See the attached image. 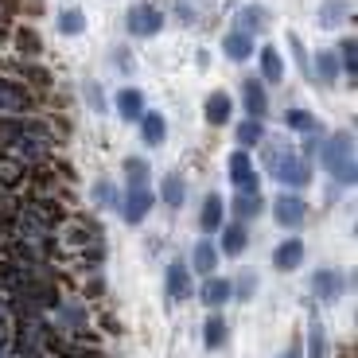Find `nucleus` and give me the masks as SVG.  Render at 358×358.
<instances>
[{
	"label": "nucleus",
	"mask_w": 358,
	"mask_h": 358,
	"mask_svg": "<svg viewBox=\"0 0 358 358\" xmlns=\"http://www.w3.org/2000/svg\"><path fill=\"white\" fill-rule=\"evenodd\" d=\"M335 59H339V71L343 74H355L358 71V59H355V39H343L339 51H335Z\"/></svg>",
	"instance_id": "f704fd0d"
},
{
	"label": "nucleus",
	"mask_w": 358,
	"mask_h": 358,
	"mask_svg": "<svg viewBox=\"0 0 358 358\" xmlns=\"http://www.w3.org/2000/svg\"><path fill=\"white\" fill-rule=\"evenodd\" d=\"M36 101H39V94H31L24 82L0 74V117H24L36 109Z\"/></svg>",
	"instance_id": "7ed1b4c3"
},
{
	"label": "nucleus",
	"mask_w": 358,
	"mask_h": 358,
	"mask_svg": "<svg viewBox=\"0 0 358 358\" xmlns=\"http://www.w3.org/2000/svg\"><path fill=\"white\" fill-rule=\"evenodd\" d=\"M355 16V0H323L320 4V24L323 27H339L343 20Z\"/></svg>",
	"instance_id": "dca6fc26"
},
{
	"label": "nucleus",
	"mask_w": 358,
	"mask_h": 358,
	"mask_svg": "<svg viewBox=\"0 0 358 358\" xmlns=\"http://www.w3.org/2000/svg\"><path fill=\"white\" fill-rule=\"evenodd\" d=\"M0 36H4V20H0Z\"/></svg>",
	"instance_id": "ea45409f"
},
{
	"label": "nucleus",
	"mask_w": 358,
	"mask_h": 358,
	"mask_svg": "<svg viewBox=\"0 0 358 358\" xmlns=\"http://www.w3.org/2000/svg\"><path fill=\"white\" fill-rule=\"evenodd\" d=\"M113 101H117V113L125 117V121H141V117H144V94H141V90L125 86Z\"/></svg>",
	"instance_id": "f3484780"
},
{
	"label": "nucleus",
	"mask_w": 358,
	"mask_h": 358,
	"mask_svg": "<svg viewBox=\"0 0 358 358\" xmlns=\"http://www.w3.org/2000/svg\"><path fill=\"white\" fill-rule=\"evenodd\" d=\"M234 136H238V144H242V148H257V144L265 141V125L250 117V121H242V125H238V133H234Z\"/></svg>",
	"instance_id": "c756f323"
},
{
	"label": "nucleus",
	"mask_w": 358,
	"mask_h": 358,
	"mask_svg": "<svg viewBox=\"0 0 358 358\" xmlns=\"http://www.w3.org/2000/svg\"><path fill=\"white\" fill-rule=\"evenodd\" d=\"M125 179H129V187H148V164H144L141 156H129L125 160Z\"/></svg>",
	"instance_id": "473e14b6"
},
{
	"label": "nucleus",
	"mask_w": 358,
	"mask_h": 358,
	"mask_svg": "<svg viewBox=\"0 0 358 358\" xmlns=\"http://www.w3.org/2000/svg\"><path fill=\"white\" fill-rule=\"evenodd\" d=\"M230 113H234V101H230V94H226V90H215V94L203 101L206 125H226V121H230Z\"/></svg>",
	"instance_id": "f8f14e48"
},
{
	"label": "nucleus",
	"mask_w": 358,
	"mask_h": 358,
	"mask_svg": "<svg viewBox=\"0 0 358 358\" xmlns=\"http://www.w3.org/2000/svg\"><path fill=\"white\" fill-rule=\"evenodd\" d=\"M171 12H176L179 24H195V8H191V0H176V4H171Z\"/></svg>",
	"instance_id": "e433bc0d"
},
{
	"label": "nucleus",
	"mask_w": 358,
	"mask_h": 358,
	"mask_svg": "<svg viewBox=\"0 0 358 358\" xmlns=\"http://www.w3.org/2000/svg\"><path fill=\"white\" fill-rule=\"evenodd\" d=\"M160 199L168 206H183V203H187V183H183V176L168 171V176L160 179Z\"/></svg>",
	"instance_id": "4be33fe9"
},
{
	"label": "nucleus",
	"mask_w": 358,
	"mask_h": 358,
	"mask_svg": "<svg viewBox=\"0 0 358 358\" xmlns=\"http://www.w3.org/2000/svg\"><path fill=\"white\" fill-rule=\"evenodd\" d=\"M12 43H16V51L27 55V59H36V55L43 51V43H39V36L31 27H12Z\"/></svg>",
	"instance_id": "cd10ccee"
},
{
	"label": "nucleus",
	"mask_w": 358,
	"mask_h": 358,
	"mask_svg": "<svg viewBox=\"0 0 358 358\" xmlns=\"http://www.w3.org/2000/svg\"><path fill=\"white\" fill-rule=\"evenodd\" d=\"M82 94H86V106L94 109V113H101V109H106V94H101L98 82H86V86H82Z\"/></svg>",
	"instance_id": "c9c22d12"
},
{
	"label": "nucleus",
	"mask_w": 358,
	"mask_h": 358,
	"mask_svg": "<svg viewBox=\"0 0 358 358\" xmlns=\"http://www.w3.org/2000/svg\"><path fill=\"white\" fill-rule=\"evenodd\" d=\"M257 63H261V78H265L268 86H277V82L285 78V63H280V55H277V47H261V55H257Z\"/></svg>",
	"instance_id": "412c9836"
},
{
	"label": "nucleus",
	"mask_w": 358,
	"mask_h": 358,
	"mask_svg": "<svg viewBox=\"0 0 358 358\" xmlns=\"http://www.w3.org/2000/svg\"><path fill=\"white\" fill-rule=\"evenodd\" d=\"M261 156H265V171L277 183H285V187L304 191L312 183V164H308V156H300L288 141H261Z\"/></svg>",
	"instance_id": "f257e3e1"
},
{
	"label": "nucleus",
	"mask_w": 358,
	"mask_h": 358,
	"mask_svg": "<svg viewBox=\"0 0 358 358\" xmlns=\"http://www.w3.org/2000/svg\"><path fill=\"white\" fill-rule=\"evenodd\" d=\"M226 320L222 315H210V320H206V327H203V339H206V350H215V347H222L226 343Z\"/></svg>",
	"instance_id": "2f4dec72"
},
{
	"label": "nucleus",
	"mask_w": 358,
	"mask_h": 358,
	"mask_svg": "<svg viewBox=\"0 0 358 358\" xmlns=\"http://www.w3.org/2000/svg\"><path fill=\"white\" fill-rule=\"evenodd\" d=\"M226 171H230V183L238 191H257V176H253V160L242 152V148H234L230 160H226Z\"/></svg>",
	"instance_id": "423d86ee"
},
{
	"label": "nucleus",
	"mask_w": 358,
	"mask_h": 358,
	"mask_svg": "<svg viewBox=\"0 0 358 358\" xmlns=\"http://www.w3.org/2000/svg\"><path fill=\"white\" fill-rule=\"evenodd\" d=\"M253 51H257V47H253V36H245V31H230V36L222 39V55L230 63H245Z\"/></svg>",
	"instance_id": "2eb2a0df"
},
{
	"label": "nucleus",
	"mask_w": 358,
	"mask_h": 358,
	"mask_svg": "<svg viewBox=\"0 0 358 358\" xmlns=\"http://www.w3.org/2000/svg\"><path fill=\"white\" fill-rule=\"evenodd\" d=\"M0 66H4V59H0Z\"/></svg>",
	"instance_id": "a19ab883"
},
{
	"label": "nucleus",
	"mask_w": 358,
	"mask_h": 358,
	"mask_svg": "<svg viewBox=\"0 0 358 358\" xmlns=\"http://www.w3.org/2000/svg\"><path fill=\"white\" fill-rule=\"evenodd\" d=\"M94 203L98 206H121V195H117V187L109 179H98V183H94Z\"/></svg>",
	"instance_id": "72a5a7b5"
},
{
	"label": "nucleus",
	"mask_w": 358,
	"mask_h": 358,
	"mask_svg": "<svg viewBox=\"0 0 358 358\" xmlns=\"http://www.w3.org/2000/svg\"><path fill=\"white\" fill-rule=\"evenodd\" d=\"M136 125H141V141L148 144V148H160L164 136H168V121H164V113H156V109H144V117Z\"/></svg>",
	"instance_id": "9b49d317"
},
{
	"label": "nucleus",
	"mask_w": 358,
	"mask_h": 358,
	"mask_svg": "<svg viewBox=\"0 0 358 358\" xmlns=\"http://www.w3.org/2000/svg\"><path fill=\"white\" fill-rule=\"evenodd\" d=\"M218 261H222V253L206 242V238H203V242H195V250H191V268H195V273H203V277H215Z\"/></svg>",
	"instance_id": "4468645a"
},
{
	"label": "nucleus",
	"mask_w": 358,
	"mask_h": 358,
	"mask_svg": "<svg viewBox=\"0 0 358 358\" xmlns=\"http://www.w3.org/2000/svg\"><path fill=\"white\" fill-rule=\"evenodd\" d=\"M250 245V230H245V222H234V226H222V250L226 257H238V253Z\"/></svg>",
	"instance_id": "a211bd4d"
},
{
	"label": "nucleus",
	"mask_w": 358,
	"mask_h": 358,
	"mask_svg": "<svg viewBox=\"0 0 358 358\" xmlns=\"http://www.w3.org/2000/svg\"><path fill=\"white\" fill-rule=\"evenodd\" d=\"M129 36L136 39H148V36H160V27H164V12L152 8V4H136V8H129Z\"/></svg>",
	"instance_id": "20e7f679"
},
{
	"label": "nucleus",
	"mask_w": 358,
	"mask_h": 358,
	"mask_svg": "<svg viewBox=\"0 0 358 358\" xmlns=\"http://www.w3.org/2000/svg\"><path fill=\"white\" fill-rule=\"evenodd\" d=\"M199 296H203V304L206 308H222L226 300H230V280L222 277H206L203 288H199Z\"/></svg>",
	"instance_id": "aec40b11"
},
{
	"label": "nucleus",
	"mask_w": 358,
	"mask_h": 358,
	"mask_svg": "<svg viewBox=\"0 0 358 358\" xmlns=\"http://www.w3.org/2000/svg\"><path fill=\"white\" fill-rule=\"evenodd\" d=\"M285 358H304V347H300V343H292V347H288V355Z\"/></svg>",
	"instance_id": "58836bf2"
},
{
	"label": "nucleus",
	"mask_w": 358,
	"mask_h": 358,
	"mask_svg": "<svg viewBox=\"0 0 358 358\" xmlns=\"http://www.w3.org/2000/svg\"><path fill=\"white\" fill-rule=\"evenodd\" d=\"M242 106H245V113H250L253 121H261V117L268 113L265 82H257V78H245V82H242Z\"/></svg>",
	"instance_id": "9d476101"
},
{
	"label": "nucleus",
	"mask_w": 358,
	"mask_h": 358,
	"mask_svg": "<svg viewBox=\"0 0 358 358\" xmlns=\"http://www.w3.org/2000/svg\"><path fill=\"white\" fill-rule=\"evenodd\" d=\"M222 199L218 195H206L203 199V210H199V226H203V234H215V230H222Z\"/></svg>",
	"instance_id": "6ab92c4d"
},
{
	"label": "nucleus",
	"mask_w": 358,
	"mask_h": 358,
	"mask_svg": "<svg viewBox=\"0 0 358 358\" xmlns=\"http://www.w3.org/2000/svg\"><path fill=\"white\" fill-rule=\"evenodd\" d=\"M268 8H261V4H245V8L234 12V31H245V36H261V31H268Z\"/></svg>",
	"instance_id": "6e6552de"
},
{
	"label": "nucleus",
	"mask_w": 358,
	"mask_h": 358,
	"mask_svg": "<svg viewBox=\"0 0 358 358\" xmlns=\"http://www.w3.org/2000/svg\"><path fill=\"white\" fill-rule=\"evenodd\" d=\"M261 195L257 191H242V195H234V215H238V222H250V218L261 215Z\"/></svg>",
	"instance_id": "bb28decb"
},
{
	"label": "nucleus",
	"mask_w": 358,
	"mask_h": 358,
	"mask_svg": "<svg viewBox=\"0 0 358 358\" xmlns=\"http://www.w3.org/2000/svg\"><path fill=\"white\" fill-rule=\"evenodd\" d=\"M308 358H327V335H323V323L312 320L308 323Z\"/></svg>",
	"instance_id": "c85d7f7f"
},
{
	"label": "nucleus",
	"mask_w": 358,
	"mask_h": 358,
	"mask_svg": "<svg viewBox=\"0 0 358 358\" xmlns=\"http://www.w3.org/2000/svg\"><path fill=\"white\" fill-rule=\"evenodd\" d=\"M156 195L148 187H129V195H121V215H125V222H144V215L152 210Z\"/></svg>",
	"instance_id": "0eeeda50"
},
{
	"label": "nucleus",
	"mask_w": 358,
	"mask_h": 358,
	"mask_svg": "<svg viewBox=\"0 0 358 358\" xmlns=\"http://www.w3.org/2000/svg\"><path fill=\"white\" fill-rule=\"evenodd\" d=\"M339 59H335V51H315L312 55V78H320V82H335L339 78Z\"/></svg>",
	"instance_id": "5701e85b"
},
{
	"label": "nucleus",
	"mask_w": 358,
	"mask_h": 358,
	"mask_svg": "<svg viewBox=\"0 0 358 358\" xmlns=\"http://www.w3.org/2000/svg\"><path fill=\"white\" fill-rule=\"evenodd\" d=\"M257 268H238L230 280V300L238 296V300H253V292H257Z\"/></svg>",
	"instance_id": "393cba45"
},
{
	"label": "nucleus",
	"mask_w": 358,
	"mask_h": 358,
	"mask_svg": "<svg viewBox=\"0 0 358 358\" xmlns=\"http://www.w3.org/2000/svg\"><path fill=\"white\" fill-rule=\"evenodd\" d=\"M323 168L335 183L350 187L355 183V136L350 133H335L331 141L323 144Z\"/></svg>",
	"instance_id": "f03ea898"
},
{
	"label": "nucleus",
	"mask_w": 358,
	"mask_h": 358,
	"mask_svg": "<svg viewBox=\"0 0 358 358\" xmlns=\"http://www.w3.org/2000/svg\"><path fill=\"white\" fill-rule=\"evenodd\" d=\"M285 125L292 129V133H304V136H315V133H323L320 117H312L308 109H288V113H285Z\"/></svg>",
	"instance_id": "b1692460"
},
{
	"label": "nucleus",
	"mask_w": 358,
	"mask_h": 358,
	"mask_svg": "<svg viewBox=\"0 0 358 358\" xmlns=\"http://www.w3.org/2000/svg\"><path fill=\"white\" fill-rule=\"evenodd\" d=\"M312 292H315V300H339L347 292V277L339 268H320L312 277Z\"/></svg>",
	"instance_id": "1a4fd4ad"
},
{
	"label": "nucleus",
	"mask_w": 358,
	"mask_h": 358,
	"mask_svg": "<svg viewBox=\"0 0 358 358\" xmlns=\"http://www.w3.org/2000/svg\"><path fill=\"white\" fill-rule=\"evenodd\" d=\"M113 59H117L121 66H125V74H133V55H129L125 47H121V51H113Z\"/></svg>",
	"instance_id": "4c0bfd02"
},
{
	"label": "nucleus",
	"mask_w": 358,
	"mask_h": 358,
	"mask_svg": "<svg viewBox=\"0 0 358 358\" xmlns=\"http://www.w3.org/2000/svg\"><path fill=\"white\" fill-rule=\"evenodd\" d=\"M55 24H59V31H63V36H82V27H86V16H82V8H63Z\"/></svg>",
	"instance_id": "7c9ffc66"
},
{
	"label": "nucleus",
	"mask_w": 358,
	"mask_h": 358,
	"mask_svg": "<svg viewBox=\"0 0 358 358\" xmlns=\"http://www.w3.org/2000/svg\"><path fill=\"white\" fill-rule=\"evenodd\" d=\"M304 215H308V206H304V199L300 195H277L273 199V218H277V226H285V230H296V226L304 222Z\"/></svg>",
	"instance_id": "39448f33"
},
{
	"label": "nucleus",
	"mask_w": 358,
	"mask_h": 358,
	"mask_svg": "<svg viewBox=\"0 0 358 358\" xmlns=\"http://www.w3.org/2000/svg\"><path fill=\"white\" fill-rule=\"evenodd\" d=\"M300 261H304V242H300V238H288V242H280L277 250H273V265H277L280 273L300 268Z\"/></svg>",
	"instance_id": "ddd939ff"
},
{
	"label": "nucleus",
	"mask_w": 358,
	"mask_h": 358,
	"mask_svg": "<svg viewBox=\"0 0 358 358\" xmlns=\"http://www.w3.org/2000/svg\"><path fill=\"white\" fill-rule=\"evenodd\" d=\"M168 296L171 300L191 296V268L187 265H168Z\"/></svg>",
	"instance_id": "a878e982"
}]
</instances>
